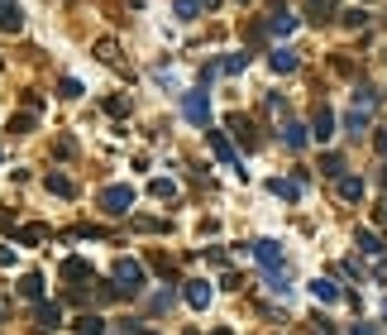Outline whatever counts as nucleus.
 <instances>
[{"label":"nucleus","mask_w":387,"mask_h":335,"mask_svg":"<svg viewBox=\"0 0 387 335\" xmlns=\"http://www.w3.org/2000/svg\"><path fill=\"white\" fill-rule=\"evenodd\" d=\"M115 287L125 297H139L143 292V264L139 259H115Z\"/></svg>","instance_id":"1"},{"label":"nucleus","mask_w":387,"mask_h":335,"mask_svg":"<svg viewBox=\"0 0 387 335\" xmlns=\"http://www.w3.org/2000/svg\"><path fill=\"white\" fill-rule=\"evenodd\" d=\"M182 115L206 130V125H211V96H206V91H187V96H182Z\"/></svg>","instance_id":"2"},{"label":"nucleus","mask_w":387,"mask_h":335,"mask_svg":"<svg viewBox=\"0 0 387 335\" xmlns=\"http://www.w3.org/2000/svg\"><path fill=\"white\" fill-rule=\"evenodd\" d=\"M129 206H134V187H106L101 192V211L106 216H129Z\"/></svg>","instance_id":"3"},{"label":"nucleus","mask_w":387,"mask_h":335,"mask_svg":"<svg viewBox=\"0 0 387 335\" xmlns=\"http://www.w3.org/2000/svg\"><path fill=\"white\" fill-rule=\"evenodd\" d=\"M206 144H211V153H216L220 163H230V168H234V172H244V168H239V153H234V144L225 139L220 130H206Z\"/></svg>","instance_id":"4"},{"label":"nucleus","mask_w":387,"mask_h":335,"mask_svg":"<svg viewBox=\"0 0 387 335\" xmlns=\"http://www.w3.org/2000/svg\"><path fill=\"white\" fill-rule=\"evenodd\" d=\"M330 135H335V111H330V106H316V115H311V139L325 144Z\"/></svg>","instance_id":"5"},{"label":"nucleus","mask_w":387,"mask_h":335,"mask_svg":"<svg viewBox=\"0 0 387 335\" xmlns=\"http://www.w3.org/2000/svg\"><path fill=\"white\" fill-rule=\"evenodd\" d=\"M34 321H38L43 331H57V326H62V302H38V307H34Z\"/></svg>","instance_id":"6"},{"label":"nucleus","mask_w":387,"mask_h":335,"mask_svg":"<svg viewBox=\"0 0 387 335\" xmlns=\"http://www.w3.org/2000/svg\"><path fill=\"white\" fill-rule=\"evenodd\" d=\"M354 245H359V254H368V259L387 254V240L378 235V230H359V235H354Z\"/></svg>","instance_id":"7"},{"label":"nucleus","mask_w":387,"mask_h":335,"mask_svg":"<svg viewBox=\"0 0 387 335\" xmlns=\"http://www.w3.org/2000/svg\"><path fill=\"white\" fill-rule=\"evenodd\" d=\"M182 292H187V302H192L196 311H206V307H211V282H201V278H187V287H182Z\"/></svg>","instance_id":"8"},{"label":"nucleus","mask_w":387,"mask_h":335,"mask_svg":"<svg viewBox=\"0 0 387 335\" xmlns=\"http://www.w3.org/2000/svg\"><path fill=\"white\" fill-rule=\"evenodd\" d=\"M253 254H258V264H263V268H282V245H277V240H258Z\"/></svg>","instance_id":"9"},{"label":"nucleus","mask_w":387,"mask_h":335,"mask_svg":"<svg viewBox=\"0 0 387 335\" xmlns=\"http://www.w3.org/2000/svg\"><path fill=\"white\" fill-rule=\"evenodd\" d=\"M0 29H24V10H20V0H0Z\"/></svg>","instance_id":"10"},{"label":"nucleus","mask_w":387,"mask_h":335,"mask_svg":"<svg viewBox=\"0 0 387 335\" xmlns=\"http://www.w3.org/2000/svg\"><path fill=\"white\" fill-rule=\"evenodd\" d=\"M62 278L67 282H86V278H96V268H91L86 259H62Z\"/></svg>","instance_id":"11"},{"label":"nucleus","mask_w":387,"mask_h":335,"mask_svg":"<svg viewBox=\"0 0 387 335\" xmlns=\"http://www.w3.org/2000/svg\"><path fill=\"white\" fill-rule=\"evenodd\" d=\"M230 130H234V139L244 144V149H258V135H253V120H244V115H230Z\"/></svg>","instance_id":"12"},{"label":"nucleus","mask_w":387,"mask_h":335,"mask_svg":"<svg viewBox=\"0 0 387 335\" xmlns=\"http://www.w3.org/2000/svg\"><path fill=\"white\" fill-rule=\"evenodd\" d=\"M292 29H297V15H292V10H273V15H268V34H277V39H287Z\"/></svg>","instance_id":"13"},{"label":"nucleus","mask_w":387,"mask_h":335,"mask_svg":"<svg viewBox=\"0 0 387 335\" xmlns=\"http://www.w3.org/2000/svg\"><path fill=\"white\" fill-rule=\"evenodd\" d=\"M15 240H20V245H43V240H48V225L29 221V225H20V230H15Z\"/></svg>","instance_id":"14"},{"label":"nucleus","mask_w":387,"mask_h":335,"mask_svg":"<svg viewBox=\"0 0 387 335\" xmlns=\"http://www.w3.org/2000/svg\"><path fill=\"white\" fill-rule=\"evenodd\" d=\"M311 297H316V302H325V307H330V302H339V297H344V292H339V287H335L330 278H316V282H311Z\"/></svg>","instance_id":"15"},{"label":"nucleus","mask_w":387,"mask_h":335,"mask_svg":"<svg viewBox=\"0 0 387 335\" xmlns=\"http://www.w3.org/2000/svg\"><path fill=\"white\" fill-rule=\"evenodd\" d=\"M306 139H311V125H297V120H292V125L282 130V144H287V149H306Z\"/></svg>","instance_id":"16"},{"label":"nucleus","mask_w":387,"mask_h":335,"mask_svg":"<svg viewBox=\"0 0 387 335\" xmlns=\"http://www.w3.org/2000/svg\"><path fill=\"white\" fill-rule=\"evenodd\" d=\"M43 182H48V192H53V196H77V182H72L67 172H48Z\"/></svg>","instance_id":"17"},{"label":"nucleus","mask_w":387,"mask_h":335,"mask_svg":"<svg viewBox=\"0 0 387 335\" xmlns=\"http://www.w3.org/2000/svg\"><path fill=\"white\" fill-rule=\"evenodd\" d=\"M268 67H273V72H297V53H292V48H273Z\"/></svg>","instance_id":"18"},{"label":"nucleus","mask_w":387,"mask_h":335,"mask_svg":"<svg viewBox=\"0 0 387 335\" xmlns=\"http://www.w3.org/2000/svg\"><path fill=\"white\" fill-rule=\"evenodd\" d=\"M335 182H339V196H344V201H363V182L359 177L344 172V177H335Z\"/></svg>","instance_id":"19"},{"label":"nucleus","mask_w":387,"mask_h":335,"mask_svg":"<svg viewBox=\"0 0 387 335\" xmlns=\"http://www.w3.org/2000/svg\"><path fill=\"white\" fill-rule=\"evenodd\" d=\"M268 187H273V192L282 196V201H297V196H302V182H297V177H292V182H282V177H273Z\"/></svg>","instance_id":"20"},{"label":"nucleus","mask_w":387,"mask_h":335,"mask_svg":"<svg viewBox=\"0 0 387 335\" xmlns=\"http://www.w3.org/2000/svg\"><path fill=\"white\" fill-rule=\"evenodd\" d=\"M148 192L158 196V201H172V196H177V182H172V177H153V182H148Z\"/></svg>","instance_id":"21"},{"label":"nucleus","mask_w":387,"mask_h":335,"mask_svg":"<svg viewBox=\"0 0 387 335\" xmlns=\"http://www.w3.org/2000/svg\"><path fill=\"white\" fill-rule=\"evenodd\" d=\"M268 287H273L277 297H287V292H292V278H287V268H268Z\"/></svg>","instance_id":"22"},{"label":"nucleus","mask_w":387,"mask_h":335,"mask_svg":"<svg viewBox=\"0 0 387 335\" xmlns=\"http://www.w3.org/2000/svg\"><path fill=\"white\" fill-rule=\"evenodd\" d=\"M20 292H24L29 302H38V297H43V278H38V273H24V278H20Z\"/></svg>","instance_id":"23"},{"label":"nucleus","mask_w":387,"mask_h":335,"mask_svg":"<svg viewBox=\"0 0 387 335\" xmlns=\"http://www.w3.org/2000/svg\"><path fill=\"white\" fill-rule=\"evenodd\" d=\"M306 15H311L316 25H321V20H330V15H335V0H306Z\"/></svg>","instance_id":"24"},{"label":"nucleus","mask_w":387,"mask_h":335,"mask_svg":"<svg viewBox=\"0 0 387 335\" xmlns=\"http://www.w3.org/2000/svg\"><path fill=\"white\" fill-rule=\"evenodd\" d=\"M354 106L373 115V106H378V91H373V86H354Z\"/></svg>","instance_id":"25"},{"label":"nucleus","mask_w":387,"mask_h":335,"mask_svg":"<svg viewBox=\"0 0 387 335\" xmlns=\"http://www.w3.org/2000/svg\"><path fill=\"white\" fill-rule=\"evenodd\" d=\"M344 130H349V135H363V130H368V111H359V106H354V111L344 115Z\"/></svg>","instance_id":"26"},{"label":"nucleus","mask_w":387,"mask_h":335,"mask_svg":"<svg viewBox=\"0 0 387 335\" xmlns=\"http://www.w3.org/2000/svg\"><path fill=\"white\" fill-rule=\"evenodd\" d=\"M38 120H34V111H24V115H10V135H29Z\"/></svg>","instance_id":"27"},{"label":"nucleus","mask_w":387,"mask_h":335,"mask_svg":"<svg viewBox=\"0 0 387 335\" xmlns=\"http://www.w3.org/2000/svg\"><path fill=\"white\" fill-rule=\"evenodd\" d=\"M321 172H325V177H344V158H339V153H325V158H321Z\"/></svg>","instance_id":"28"},{"label":"nucleus","mask_w":387,"mask_h":335,"mask_svg":"<svg viewBox=\"0 0 387 335\" xmlns=\"http://www.w3.org/2000/svg\"><path fill=\"white\" fill-rule=\"evenodd\" d=\"M77 335H106V321L101 316H82L77 321Z\"/></svg>","instance_id":"29"},{"label":"nucleus","mask_w":387,"mask_h":335,"mask_svg":"<svg viewBox=\"0 0 387 335\" xmlns=\"http://www.w3.org/2000/svg\"><path fill=\"white\" fill-rule=\"evenodd\" d=\"M57 96H62V101H77V96H82V82H77V77H62V82H57Z\"/></svg>","instance_id":"30"},{"label":"nucleus","mask_w":387,"mask_h":335,"mask_svg":"<svg viewBox=\"0 0 387 335\" xmlns=\"http://www.w3.org/2000/svg\"><path fill=\"white\" fill-rule=\"evenodd\" d=\"M96 57H101V62H111V67H115V62H120V48H115L111 39H101V43H96Z\"/></svg>","instance_id":"31"},{"label":"nucleus","mask_w":387,"mask_h":335,"mask_svg":"<svg viewBox=\"0 0 387 335\" xmlns=\"http://www.w3.org/2000/svg\"><path fill=\"white\" fill-rule=\"evenodd\" d=\"M244 67H249V53H230L220 62V72H244Z\"/></svg>","instance_id":"32"},{"label":"nucleus","mask_w":387,"mask_h":335,"mask_svg":"<svg viewBox=\"0 0 387 335\" xmlns=\"http://www.w3.org/2000/svg\"><path fill=\"white\" fill-rule=\"evenodd\" d=\"M201 15V0H177V20H196Z\"/></svg>","instance_id":"33"},{"label":"nucleus","mask_w":387,"mask_h":335,"mask_svg":"<svg viewBox=\"0 0 387 335\" xmlns=\"http://www.w3.org/2000/svg\"><path fill=\"white\" fill-rule=\"evenodd\" d=\"M368 25V15H363L359 5H354V10H344V29H363Z\"/></svg>","instance_id":"34"},{"label":"nucleus","mask_w":387,"mask_h":335,"mask_svg":"<svg viewBox=\"0 0 387 335\" xmlns=\"http://www.w3.org/2000/svg\"><path fill=\"white\" fill-rule=\"evenodd\" d=\"M106 111H111L115 120H120V115H129V96H111V101H106Z\"/></svg>","instance_id":"35"},{"label":"nucleus","mask_w":387,"mask_h":335,"mask_svg":"<svg viewBox=\"0 0 387 335\" xmlns=\"http://www.w3.org/2000/svg\"><path fill=\"white\" fill-rule=\"evenodd\" d=\"M134 230H143V235H158V230H167V221H148V216H139Z\"/></svg>","instance_id":"36"},{"label":"nucleus","mask_w":387,"mask_h":335,"mask_svg":"<svg viewBox=\"0 0 387 335\" xmlns=\"http://www.w3.org/2000/svg\"><path fill=\"white\" fill-rule=\"evenodd\" d=\"M0 264H5V268L15 264V249H10V245H0Z\"/></svg>","instance_id":"37"},{"label":"nucleus","mask_w":387,"mask_h":335,"mask_svg":"<svg viewBox=\"0 0 387 335\" xmlns=\"http://www.w3.org/2000/svg\"><path fill=\"white\" fill-rule=\"evenodd\" d=\"M373 144H378V153L387 158V130H378V139H373Z\"/></svg>","instance_id":"38"},{"label":"nucleus","mask_w":387,"mask_h":335,"mask_svg":"<svg viewBox=\"0 0 387 335\" xmlns=\"http://www.w3.org/2000/svg\"><path fill=\"white\" fill-rule=\"evenodd\" d=\"M316 331H321V335H335V331H330V321H316Z\"/></svg>","instance_id":"39"},{"label":"nucleus","mask_w":387,"mask_h":335,"mask_svg":"<svg viewBox=\"0 0 387 335\" xmlns=\"http://www.w3.org/2000/svg\"><path fill=\"white\" fill-rule=\"evenodd\" d=\"M349 335H373V326H354V331H349Z\"/></svg>","instance_id":"40"},{"label":"nucleus","mask_w":387,"mask_h":335,"mask_svg":"<svg viewBox=\"0 0 387 335\" xmlns=\"http://www.w3.org/2000/svg\"><path fill=\"white\" fill-rule=\"evenodd\" d=\"M201 5H206V10H216V5H220V0H201Z\"/></svg>","instance_id":"41"},{"label":"nucleus","mask_w":387,"mask_h":335,"mask_svg":"<svg viewBox=\"0 0 387 335\" xmlns=\"http://www.w3.org/2000/svg\"><path fill=\"white\" fill-rule=\"evenodd\" d=\"M134 335H153V331H134Z\"/></svg>","instance_id":"42"},{"label":"nucleus","mask_w":387,"mask_h":335,"mask_svg":"<svg viewBox=\"0 0 387 335\" xmlns=\"http://www.w3.org/2000/svg\"><path fill=\"white\" fill-rule=\"evenodd\" d=\"M216 335H230V331H216Z\"/></svg>","instance_id":"43"},{"label":"nucleus","mask_w":387,"mask_h":335,"mask_svg":"<svg viewBox=\"0 0 387 335\" xmlns=\"http://www.w3.org/2000/svg\"><path fill=\"white\" fill-rule=\"evenodd\" d=\"M383 182H387V172H383Z\"/></svg>","instance_id":"44"}]
</instances>
